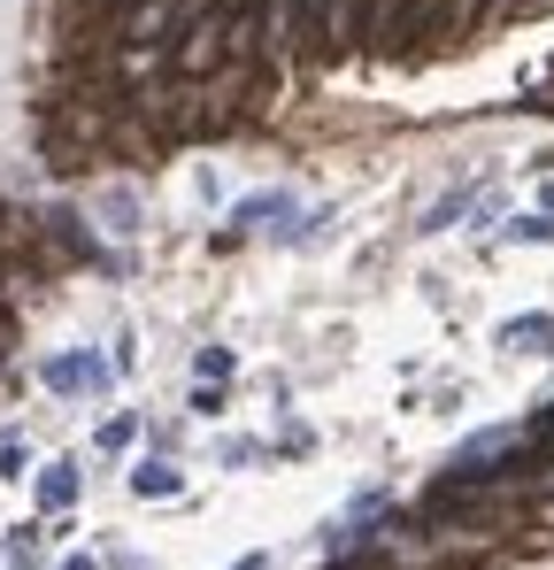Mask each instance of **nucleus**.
Here are the masks:
<instances>
[{
  "label": "nucleus",
  "mask_w": 554,
  "mask_h": 570,
  "mask_svg": "<svg viewBox=\"0 0 554 570\" xmlns=\"http://www.w3.org/2000/svg\"><path fill=\"white\" fill-rule=\"evenodd\" d=\"M109 378H116L109 355H47V363H39V385L62 393V401H77V393H109Z\"/></svg>",
  "instance_id": "f257e3e1"
},
{
  "label": "nucleus",
  "mask_w": 554,
  "mask_h": 570,
  "mask_svg": "<svg viewBox=\"0 0 554 570\" xmlns=\"http://www.w3.org/2000/svg\"><path fill=\"white\" fill-rule=\"evenodd\" d=\"M516 440H524L516 425H493V432H470V440H462V447L446 455V470H454V478H486V470H493L501 455H516Z\"/></svg>",
  "instance_id": "f03ea898"
},
{
  "label": "nucleus",
  "mask_w": 554,
  "mask_h": 570,
  "mask_svg": "<svg viewBox=\"0 0 554 570\" xmlns=\"http://www.w3.org/2000/svg\"><path fill=\"white\" fill-rule=\"evenodd\" d=\"M216 54H224V16H216V9H201L193 24H185V47L169 54V69H185V77H193V69H209Z\"/></svg>",
  "instance_id": "7ed1b4c3"
},
{
  "label": "nucleus",
  "mask_w": 554,
  "mask_h": 570,
  "mask_svg": "<svg viewBox=\"0 0 554 570\" xmlns=\"http://www.w3.org/2000/svg\"><path fill=\"white\" fill-rule=\"evenodd\" d=\"M486 208H493V186H486V178H478V186H454L446 201H431V216H424L416 231L431 239V231H454L462 216H486Z\"/></svg>",
  "instance_id": "20e7f679"
},
{
  "label": "nucleus",
  "mask_w": 554,
  "mask_h": 570,
  "mask_svg": "<svg viewBox=\"0 0 554 570\" xmlns=\"http://www.w3.org/2000/svg\"><path fill=\"white\" fill-rule=\"evenodd\" d=\"M508 355H546L554 347V308H531V316H508L501 332H493Z\"/></svg>",
  "instance_id": "39448f33"
},
{
  "label": "nucleus",
  "mask_w": 554,
  "mask_h": 570,
  "mask_svg": "<svg viewBox=\"0 0 554 570\" xmlns=\"http://www.w3.org/2000/svg\"><path fill=\"white\" fill-rule=\"evenodd\" d=\"M378 532H393V524H369V517H339V524H324V562H354Z\"/></svg>",
  "instance_id": "423d86ee"
},
{
  "label": "nucleus",
  "mask_w": 554,
  "mask_h": 570,
  "mask_svg": "<svg viewBox=\"0 0 554 570\" xmlns=\"http://www.w3.org/2000/svg\"><path fill=\"white\" fill-rule=\"evenodd\" d=\"M177 485H185V478H177V463H162V455H154V463H147V455L131 463V494H139V502H169Z\"/></svg>",
  "instance_id": "0eeeda50"
},
{
  "label": "nucleus",
  "mask_w": 554,
  "mask_h": 570,
  "mask_svg": "<svg viewBox=\"0 0 554 570\" xmlns=\"http://www.w3.org/2000/svg\"><path fill=\"white\" fill-rule=\"evenodd\" d=\"M77 502V463H47L39 470V509H70Z\"/></svg>",
  "instance_id": "6e6552de"
},
{
  "label": "nucleus",
  "mask_w": 554,
  "mask_h": 570,
  "mask_svg": "<svg viewBox=\"0 0 554 570\" xmlns=\"http://www.w3.org/2000/svg\"><path fill=\"white\" fill-rule=\"evenodd\" d=\"M501 239H516V248H554V216H546V208L508 216V224H501Z\"/></svg>",
  "instance_id": "1a4fd4ad"
},
{
  "label": "nucleus",
  "mask_w": 554,
  "mask_h": 570,
  "mask_svg": "<svg viewBox=\"0 0 554 570\" xmlns=\"http://www.w3.org/2000/svg\"><path fill=\"white\" fill-rule=\"evenodd\" d=\"M231 370H239L231 347H201V355H193V378H201V385H231Z\"/></svg>",
  "instance_id": "9d476101"
},
{
  "label": "nucleus",
  "mask_w": 554,
  "mask_h": 570,
  "mask_svg": "<svg viewBox=\"0 0 554 570\" xmlns=\"http://www.w3.org/2000/svg\"><path fill=\"white\" fill-rule=\"evenodd\" d=\"M101 216H109V231H116V239H131V231H139V201H131V193H109V201H101Z\"/></svg>",
  "instance_id": "9b49d317"
},
{
  "label": "nucleus",
  "mask_w": 554,
  "mask_h": 570,
  "mask_svg": "<svg viewBox=\"0 0 554 570\" xmlns=\"http://www.w3.org/2000/svg\"><path fill=\"white\" fill-rule=\"evenodd\" d=\"M24 470H32V447H24V432H0V478H16V485H24Z\"/></svg>",
  "instance_id": "f8f14e48"
},
{
  "label": "nucleus",
  "mask_w": 554,
  "mask_h": 570,
  "mask_svg": "<svg viewBox=\"0 0 554 570\" xmlns=\"http://www.w3.org/2000/svg\"><path fill=\"white\" fill-rule=\"evenodd\" d=\"M131 432H139V417H131V409H124V417H109V425H101V455L131 447Z\"/></svg>",
  "instance_id": "ddd939ff"
},
{
  "label": "nucleus",
  "mask_w": 554,
  "mask_h": 570,
  "mask_svg": "<svg viewBox=\"0 0 554 570\" xmlns=\"http://www.w3.org/2000/svg\"><path fill=\"white\" fill-rule=\"evenodd\" d=\"M9 570H39V540H32V532L9 540Z\"/></svg>",
  "instance_id": "4468645a"
},
{
  "label": "nucleus",
  "mask_w": 554,
  "mask_h": 570,
  "mask_svg": "<svg viewBox=\"0 0 554 570\" xmlns=\"http://www.w3.org/2000/svg\"><path fill=\"white\" fill-rule=\"evenodd\" d=\"M193 417H224V385H193V401H185Z\"/></svg>",
  "instance_id": "2eb2a0df"
},
{
  "label": "nucleus",
  "mask_w": 554,
  "mask_h": 570,
  "mask_svg": "<svg viewBox=\"0 0 554 570\" xmlns=\"http://www.w3.org/2000/svg\"><path fill=\"white\" fill-rule=\"evenodd\" d=\"M209 9H216V16H239V9H254V0H209Z\"/></svg>",
  "instance_id": "dca6fc26"
},
{
  "label": "nucleus",
  "mask_w": 554,
  "mask_h": 570,
  "mask_svg": "<svg viewBox=\"0 0 554 570\" xmlns=\"http://www.w3.org/2000/svg\"><path fill=\"white\" fill-rule=\"evenodd\" d=\"M231 570H269V555H239V562H231Z\"/></svg>",
  "instance_id": "f3484780"
},
{
  "label": "nucleus",
  "mask_w": 554,
  "mask_h": 570,
  "mask_svg": "<svg viewBox=\"0 0 554 570\" xmlns=\"http://www.w3.org/2000/svg\"><path fill=\"white\" fill-rule=\"evenodd\" d=\"M331 16V0H309V24H324Z\"/></svg>",
  "instance_id": "a211bd4d"
},
{
  "label": "nucleus",
  "mask_w": 554,
  "mask_h": 570,
  "mask_svg": "<svg viewBox=\"0 0 554 570\" xmlns=\"http://www.w3.org/2000/svg\"><path fill=\"white\" fill-rule=\"evenodd\" d=\"M62 570H101V562H92V555H70V562H62Z\"/></svg>",
  "instance_id": "6ab92c4d"
},
{
  "label": "nucleus",
  "mask_w": 554,
  "mask_h": 570,
  "mask_svg": "<svg viewBox=\"0 0 554 570\" xmlns=\"http://www.w3.org/2000/svg\"><path fill=\"white\" fill-rule=\"evenodd\" d=\"M0 347H9V308H0Z\"/></svg>",
  "instance_id": "aec40b11"
}]
</instances>
